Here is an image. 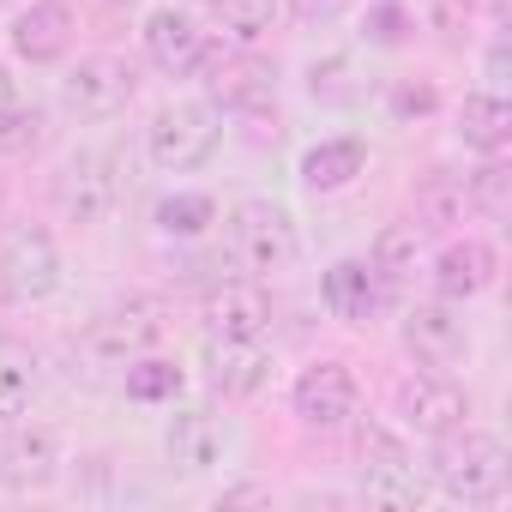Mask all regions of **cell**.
<instances>
[{
	"mask_svg": "<svg viewBox=\"0 0 512 512\" xmlns=\"http://www.w3.org/2000/svg\"><path fill=\"white\" fill-rule=\"evenodd\" d=\"M61 284V253L49 229H13L0 241V296L7 302H43Z\"/></svg>",
	"mask_w": 512,
	"mask_h": 512,
	"instance_id": "8992f818",
	"label": "cell"
},
{
	"mask_svg": "<svg viewBox=\"0 0 512 512\" xmlns=\"http://www.w3.org/2000/svg\"><path fill=\"white\" fill-rule=\"evenodd\" d=\"M133 91H139V73H133V61H121V55H85V61H73L67 79H61V103H67L79 121H109V115H121V109L133 103Z\"/></svg>",
	"mask_w": 512,
	"mask_h": 512,
	"instance_id": "5b68a950",
	"label": "cell"
},
{
	"mask_svg": "<svg viewBox=\"0 0 512 512\" xmlns=\"http://www.w3.org/2000/svg\"><path fill=\"white\" fill-rule=\"evenodd\" d=\"M157 338H163V302H151V296H127V302L103 308V314L85 326V350L103 356V362H133V356H145Z\"/></svg>",
	"mask_w": 512,
	"mask_h": 512,
	"instance_id": "ba28073f",
	"label": "cell"
},
{
	"mask_svg": "<svg viewBox=\"0 0 512 512\" xmlns=\"http://www.w3.org/2000/svg\"><path fill=\"white\" fill-rule=\"evenodd\" d=\"M169 464L175 470H187V476H205V470H217L223 464V452H229V428L211 416V410H181L175 422H169Z\"/></svg>",
	"mask_w": 512,
	"mask_h": 512,
	"instance_id": "9a60e30c",
	"label": "cell"
},
{
	"mask_svg": "<svg viewBox=\"0 0 512 512\" xmlns=\"http://www.w3.org/2000/svg\"><path fill=\"white\" fill-rule=\"evenodd\" d=\"M205 7H223V0H205Z\"/></svg>",
	"mask_w": 512,
	"mask_h": 512,
	"instance_id": "e575fe53",
	"label": "cell"
},
{
	"mask_svg": "<svg viewBox=\"0 0 512 512\" xmlns=\"http://www.w3.org/2000/svg\"><path fill=\"white\" fill-rule=\"evenodd\" d=\"M223 127H217V109L211 103H163L145 127V151L157 169H199L211 151H217Z\"/></svg>",
	"mask_w": 512,
	"mask_h": 512,
	"instance_id": "3957f363",
	"label": "cell"
},
{
	"mask_svg": "<svg viewBox=\"0 0 512 512\" xmlns=\"http://www.w3.org/2000/svg\"><path fill=\"white\" fill-rule=\"evenodd\" d=\"M464 217V187L452 175H428L416 187V229H446Z\"/></svg>",
	"mask_w": 512,
	"mask_h": 512,
	"instance_id": "83f0119b",
	"label": "cell"
},
{
	"mask_svg": "<svg viewBox=\"0 0 512 512\" xmlns=\"http://www.w3.org/2000/svg\"><path fill=\"white\" fill-rule=\"evenodd\" d=\"M205 49H211V43H205V31H199L187 13L163 7V13L145 19V55H151V67L169 73V79L199 73V67H205Z\"/></svg>",
	"mask_w": 512,
	"mask_h": 512,
	"instance_id": "4fadbf2b",
	"label": "cell"
},
{
	"mask_svg": "<svg viewBox=\"0 0 512 512\" xmlns=\"http://www.w3.org/2000/svg\"><path fill=\"white\" fill-rule=\"evenodd\" d=\"M404 31H410V13L398 7V0H374V7H368V43L398 49V43H404Z\"/></svg>",
	"mask_w": 512,
	"mask_h": 512,
	"instance_id": "4dcf8cb0",
	"label": "cell"
},
{
	"mask_svg": "<svg viewBox=\"0 0 512 512\" xmlns=\"http://www.w3.org/2000/svg\"><path fill=\"white\" fill-rule=\"evenodd\" d=\"M296 217L278 205V199H241L229 211V260L247 272V278H266V272H284L296 260Z\"/></svg>",
	"mask_w": 512,
	"mask_h": 512,
	"instance_id": "7a4b0ae2",
	"label": "cell"
},
{
	"mask_svg": "<svg viewBox=\"0 0 512 512\" xmlns=\"http://www.w3.org/2000/svg\"><path fill=\"white\" fill-rule=\"evenodd\" d=\"M67 43H73V7L67 0H37V7L19 13V25H13V49L25 61H61Z\"/></svg>",
	"mask_w": 512,
	"mask_h": 512,
	"instance_id": "ffe728a7",
	"label": "cell"
},
{
	"mask_svg": "<svg viewBox=\"0 0 512 512\" xmlns=\"http://www.w3.org/2000/svg\"><path fill=\"white\" fill-rule=\"evenodd\" d=\"M404 344L410 356H422L428 368H452L464 350H470V332H464V314L440 296V302H416L404 314Z\"/></svg>",
	"mask_w": 512,
	"mask_h": 512,
	"instance_id": "7c38bea8",
	"label": "cell"
},
{
	"mask_svg": "<svg viewBox=\"0 0 512 512\" xmlns=\"http://www.w3.org/2000/svg\"><path fill=\"white\" fill-rule=\"evenodd\" d=\"M356 458H362V488H368L374 500H386V506H422L428 482H422L410 446H404L392 428L362 422V434H356Z\"/></svg>",
	"mask_w": 512,
	"mask_h": 512,
	"instance_id": "277c9868",
	"label": "cell"
},
{
	"mask_svg": "<svg viewBox=\"0 0 512 512\" xmlns=\"http://www.w3.org/2000/svg\"><path fill=\"white\" fill-rule=\"evenodd\" d=\"M205 61H211V103H223V109H260L266 97H272V67L266 61H253V55H211L205 49Z\"/></svg>",
	"mask_w": 512,
	"mask_h": 512,
	"instance_id": "d6986e66",
	"label": "cell"
},
{
	"mask_svg": "<svg viewBox=\"0 0 512 512\" xmlns=\"http://www.w3.org/2000/svg\"><path fill=\"white\" fill-rule=\"evenodd\" d=\"M458 139L470 145V151H506V139H512V103L506 97H494V91H476V97H464V109H458Z\"/></svg>",
	"mask_w": 512,
	"mask_h": 512,
	"instance_id": "7402d4cb",
	"label": "cell"
},
{
	"mask_svg": "<svg viewBox=\"0 0 512 512\" xmlns=\"http://www.w3.org/2000/svg\"><path fill=\"white\" fill-rule=\"evenodd\" d=\"M494 247L488 241H452L440 260H434V290L446 296V302H470V296H482L488 284H494Z\"/></svg>",
	"mask_w": 512,
	"mask_h": 512,
	"instance_id": "ac0fdd59",
	"label": "cell"
},
{
	"mask_svg": "<svg viewBox=\"0 0 512 512\" xmlns=\"http://www.w3.org/2000/svg\"><path fill=\"white\" fill-rule=\"evenodd\" d=\"M272 326V296L260 278H229L205 296V332L211 338H260Z\"/></svg>",
	"mask_w": 512,
	"mask_h": 512,
	"instance_id": "8fae6325",
	"label": "cell"
},
{
	"mask_svg": "<svg viewBox=\"0 0 512 512\" xmlns=\"http://www.w3.org/2000/svg\"><path fill=\"white\" fill-rule=\"evenodd\" d=\"M43 103H31V97H0V151H13V157H25V151H37L43 145Z\"/></svg>",
	"mask_w": 512,
	"mask_h": 512,
	"instance_id": "4316f807",
	"label": "cell"
},
{
	"mask_svg": "<svg viewBox=\"0 0 512 512\" xmlns=\"http://www.w3.org/2000/svg\"><path fill=\"white\" fill-rule=\"evenodd\" d=\"M61 464V446L49 428H13L0 434V482L7 488H43Z\"/></svg>",
	"mask_w": 512,
	"mask_h": 512,
	"instance_id": "e0dca14e",
	"label": "cell"
},
{
	"mask_svg": "<svg viewBox=\"0 0 512 512\" xmlns=\"http://www.w3.org/2000/svg\"><path fill=\"white\" fill-rule=\"evenodd\" d=\"M0 7H7V0H0Z\"/></svg>",
	"mask_w": 512,
	"mask_h": 512,
	"instance_id": "d590c367",
	"label": "cell"
},
{
	"mask_svg": "<svg viewBox=\"0 0 512 512\" xmlns=\"http://www.w3.org/2000/svg\"><path fill=\"white\" fill-rule=\"evenodd\" d=\"M109 7H133V0H109Z\"/></svg>",
	"mask_w": 512,
	"mask_h": 512,
	"instance_id": "836d02e7",
	"label": "cell"
},
{
	"mask_svg": "<svg viewBox=\"0 0 512 512\" xmlns=\"http://www.w3.org/2000/svg\"><path fill=\"white\" fill-rule=\"evenodd\" d=\"M205 374L223 398H247V392L266 386L272 356L260 338H205Z\"/></svg>",
	"mask_w": 512,
	"mask_h": 512,
	"instance_id": "5bb4252c",
	"label": "cell"
},
{
	"mask_svg": "<svg viewBox=\"0 0 512 512\" xmlns=\"http://www.w3.org/2000/svg\"><path fill=\"white\" fill-rule=\"evenodd\" d=\"M434 103H440L434 85H410V79L392 85V115H398V121H410V115H434Z\"/></svg>",
	"mask_w": 512,
	"mask_h": 512,
	"instance_id": "1f68e13d",
	"label": "cell"
},
{
	"mask_svg": "<svg viewBox=\"0 0 512 512\" xmlns=\"http://www.w3.org/2000/svg\"><path fill=\"white\" fill-rule=\"evenodd\" d=\"M464 205H476L488 223H506L512 217V169L500 163V151L470 175V187H464Z\"/></svg>",
	"mask_w": 512,
	"mask_h": 512,
	"instance_id": "d4e9b609",
	"label": "cell"
},
{
	"mask_svg": "<svg viewBox=\"0 0 512 512\" xmlns=\"http://www.w3.org/2000/svg\"><path fill=\"white\" fill-rule=\"evenodd\" d=\"M434 482H440V494H452V500H464V506H488V500L506 494L512 458H506V446H500L494 434H482V428H464V434H458V428H452V434H440Z\"/></svg>",
	"mask_w": 512,
	"mask_h": 512,
	"instance_id": "6da1fadb",
	"label": "cell"
},
{
	"mask_svg": "<svg viewBox=\"0 0 512 512\" xmlns=\"http://www.w3.org/2000/svg\"><path fill=\"white\" fill-rule=\"evenodd\" d=\"M181 392V368L175 362H157V356H133L127 362V398L133 404H163V398H175Z\"/></svg>",
	"mask_w": 512,
	"mask_h": 512,
	"instance_id": "f546056e",
	"label": "cell"
},
{
	"mask_svg": "<svg viewBox=\"0 0 512 512\" xmlns=\"http://www.w3.org/2000/svg\"><path fill=\"white\" fill-rule=\"evenodd\" d=\"M37 392V356L13 338H0V422H13Z\"/></svg>",
	"mask_w": 512,
	"mask_h": 512,
	"instance_id": "603a6c76",
	"label": "cell"
},
{
	"mask_svg": "<svg viewBox=\"0 0 512 512\" xmlns=\"http://www.w3.org/2000/svg\"><path fill=\"white\" fill-rule=\"evenodd\" d=\"M211 223H217V199H211V193H169V199L157 205V229L175 235V241H193V235H205Z\"/></svg>",
	"mask_w": 512,
	"mask_h": 512,
	"instance_id": "484cf974",
	"label": "cell"
},
{
	"mask_svg": "<svg viewBox=\"0 0 512 512\" xmlns=\"http://www.w3.org/2000/svg\"><path fill=\"white\" fill-rule=\"evenodd\" d=\"M356 374L344 368V362H314V368H302V380H296V392H290V404H296V416L308 422V428H320V434H332V428H344L350 416H356Z\"/></svg>",
	"mask_w": 512,
	"mask_h": 512,
	"instance_id": "9c48e42d",
	"label": "cell"
},
{
	"mask_svg": "<svg viewBox=\"0 0 512 512\" xmlns=\"http://www.w3.org/2000/svg\"><path fill=\"white\" fill-rule=\"evenodd\" d=\"M320 296H326V308H332L338 320L368 326V320L380 314V302H386V284H380V272H374L368 260H338V266L320 278Z\"/></svg>",
	"mask_w": 512,
	"mask_h": 512,
	"instance_id": "2e32d148",
	"label": "cell"
},
{
	"mask_svg": "<svg viewBox=\"0 0 512 512\" xmlns=\"http://www.w3.org/2000/svg\"><path fill=\"white\" fill-rule=\"evenodd\" d=\"M223 37L235 43V49H247V43H260L266 31H272V19H278V0H223Z\"/></svg>",
	"mask_w": 512,
	"mask_h": 512,
	"instance_id": "f1b7e54d",
	"label": "cell"
},
{
	"mask_svg": "<svg viewBox=\"0 0 512 512\" xmlns=\"http://www.w3.org/2000/svg\"><path fill=\"white\" fill-rule=\"evenodd\" d=\"M416 253H422V229L416 223H386L380 229V241H374V272H380V284L392 290V284H404L410 272H416Z\"/></svg>",
	"mask_w": 512,
	"mask_h": 512,
	"instance_id": "cb8c5ba5",
	"label": "cell"
},
{
	"mask_svg": "<svg viewBox=\"0 0 512 512\" xmlns=\"http://www.w3.org/2000/svg\"><path fill=\"white\" fill-rule=\"evenodd\" d=\"M398 416H404L416 434L440 440V434L464 428L470 398H464V386H458V380H446V374H410V380L398 386Z\"/></svg>",
	"mask_w": 512,
	"mask_h": 512,
	"instance_id": "30bf717a",
	"label": "cell"
},
{
	"mask_svg": "<svg viewBox=\"0 0 512 512\" xmlns=\"http://www.w3.org/2000/svg\"><path fill=\"white\" fill-rule=\"evenodd\" d=\"M290 7H296V19H308V25H314V19H338L350 0H290Z\"/></svg>",
	"mask_w": 512,
	"mask_h": 512,
	"instance_id": "d6a6232c",
	"label": "cell"
},
{
	"mask_svg": "<svg viewBox=\"0 0 512 512\" xmlns=\"http://www.w3.org/2000/svg\"><path fill=\"white\" fill-rule=\"evenodd\" d=\"M362 163H368L362 139H320L314 151H302V187L308 193H338L362 175Z\"/></svg>",
	"mask_w": 512,
	"mask_h": 512,
	"instance_id": "44dd1931",
	"label": "cell"
},
{
	"mask_svg": "<svg viewBox=\"0 0 512 512\" xmlns=\"http://www.w3.org/2000/svg\"><path fill=\"white\" fill-rule=\"evenodd\" d=\"M121 199V181H115V157L109 151H73L55 175V211L67 223H103Z\"/></svg>",
	"mask_w": 512,
	"mask_h": 512,
	"instance_id": "52a82bcc",
	"label": "cell"
}]
</instances>
